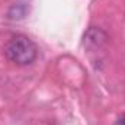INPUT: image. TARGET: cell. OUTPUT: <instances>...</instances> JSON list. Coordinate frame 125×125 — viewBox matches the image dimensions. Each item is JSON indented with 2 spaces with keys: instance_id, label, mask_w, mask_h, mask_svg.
<instances>
[{
  "instance_id": "7a4b0ae2",
  "label": "cell",
  "mask_w": 125,
  "mask_h": 125,
  "mask_svg": "<svg viewBox=\"0 0 125 125\" xmlns=\"http://www.w3.org/2000/svg\"><path fill=\"white\" fill-rule=\"evenodd\" d=\"M118 125H125V114L119 118V119H118Z\"/></svg>"
},
{
  "instance_id": "6da1fadb",
  "label": "cell",
  "mask_w": 125,
  "mask_h": 125,
  "mask_svg": "<svg viewBox=\"0 0 125 125\" xmlns=\"http://www.w3.org/2000/svg\"><path fill=\"white\" fill-rule=\"evenodd\" d=\"M38 54L36 45L31 38L25 35L13 36L6 45V55L12 62L18 65H29L35 61Z\"/></svg>"
}]
</instances>
